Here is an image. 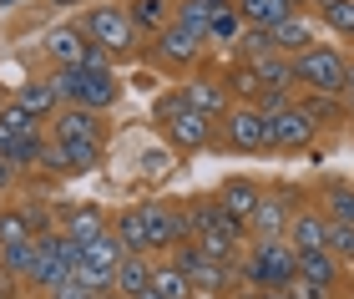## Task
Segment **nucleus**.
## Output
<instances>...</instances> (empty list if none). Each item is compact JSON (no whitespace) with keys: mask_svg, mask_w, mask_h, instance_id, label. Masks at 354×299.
Instances as JSON below:
<instances>
[{"mask_svg":"<svg viewBox=\"0 0 354 299\" xmlns=\"http://www.w3.org/2000/svg\"><path fill=\"white\" fill-rule=\"evenodd\" d=\"M349 132H354V107H349Z\"/></svg>","mask_w":354,"mask_h":299,"instance_id":"nucleus-47","label":"nucleus"},{"mask_svg":"<svg viewBox=\"0 0 354 299\" xmlns=\"http://www.w3.org/2000/svg\"><path fill=\"white\" fill-rule=\"evenodd\" d=\"M142 224H147V254H172L177 244H187V208L183 203H142Z\"/></svg>","mask_w":354,"mask_h":299,"instance_id":"nucleus-11","label":"nucleus"},{"mask_svg":"<svg viewBox=\"0 0 354 299\" xmlns=\"http://www.w3.org/2000/svg\"><path fill=\"white\" fill-rule=\"evenodd\" d=\"M51 6H71V0H51Z\"/></svg>","mask_w":354,"mask_h":299,"instance_id":"nucleus-48","label":"nucleus"},{"mask_svg":"<svg viewBox=\"0 0 354 299\" xmlns=\"http://www.w3.org/2000/svg\"><path fill=\"white\" fill-rule=\"evenodd\" d=\"M56 228L66 233V239L76 244H91V239H102V233L111 228V218L102 203H61L56 208Z\"/></svg>","mask_w":354,"mask_h":299,"instance_id":"nucleus-16","label":"nucleus"},{"mask_svg":"<svg viewBox=\"0 0 354 299\" xmlns=\"http://www.w3.org/2000/svg\"><path fill=\"white\" fill-rule=\"evenodd\" d=\"M111 289L127 294V299H137L142 289H152V254H127L117 264V279H111Z\"/></svg>","mask_w":354,"mask_h":299,"instance_id":"nucleus-25","label":"nucleus"},{"mask_svg":"<svg viewBox=\"0 0 354 299\" xmlns=\"http://www.w3.org/2000/svg\"><path fill=\"white\" fill-rule=\"evenodd\" d=\"M41 299H96V294H86L82 284H76V279H61V284H56L51 294H41Z\"/></svg>","mask_w":354,"mask_h":299,"instance_id":"nucleus-39","label":"nucleus"},{"mask_svg":"<svg viewBox=\"0 0 354 299\" xmlns=\"http://www.w3.org/2000/svg\"><path fill=\"white\" fill-rule=\"evenodd\" d=\"M283 6H288V10H309L314 0H283Z\"/></svg>","mask_w":354,"mask_h":299,"instance_id":"nucleus-44","label":"nucleus"},{"mask_svg":"<svg viewBox=\"0 0 354 299\" xmlns=\"http://www.w3.org/2000/svg\"><path fill=\"white\" fill-rule=\"evenodd\" d=\"M218 76H223V87H228V102H238V107H253L263 97V82H259V66H253V61H228Z\"/></svg>","mask_w":354,"mask_h":299,"instance_id":"nucleus-23","label":"nucleus"},{"mask_svg":"<svg viewBox=\"0 0 354 299\" xmlns=\"http://www.w3.org/2000/svg\"><path fill=\"white\" fill-rule=\"evenodd\" d=\"M233 6H238V15H243L248 30H273L279 21H288V15H294L283 0H233Z\"/></svg>","mask_w":354,"mask_h":299,"instance_id":"nucleus-28","label":"nucleus"},{"mask_svg":"<svg viewBox=\"0 0 354 299\" xmlns=\"http://www.w3.org/2000/svg\"><path fill=\"white\" fill-rule=\"evenodd\" d=\"M0 203H6V198H0Z\"/></svg>","mask_w":354,"mask_h":299,"instance_id":"nucleus-50","label":"nucleus"},{"mask_svg":"<svg viewBox=\"0 0 354 299\" xmlns=\"http://www.w3.org/2000/svg\"><path fill=\"white\" fill-rule=\"evenodd\" d=\"M218 143L238 152V157H259L268 152V117L259 112V107H228V112L218 117Z\"/></svg>","mask_w":354,"mask_h":299,"instance_id":"nucleus-8","label":"nucleus"},{"mask_svg":"<svg viewBox=\"0 0 354 299\" xmlns=\"http://www.w3.org/2000/svg\"><path fill=\"white\" fill-rule=\"evenodd\" d=\"M268 36H273V51H279V56H299V51H309V46L319 41V21L309 10H294L288 21L273 26Z\"/></svg>","mask_w":354,"mask_h":299,"instance_id":"nucleus-20","label":"nucleus"},{"mask_svg":"<svg viewBox=\"0 0 354 299\" xmlns=\"http://www.w3.org/2000/svg\"><path fill=\"white\" fill-rule=\"evenodd\" d=\"M294 279H309V284H324V289H339V279H344V264L324 254V248H314V254H294Z\"/></svg>","mask_w":354,"mask_h":299,"instance_id":"nucleus-24","label":"nucleus"},{"mask_svg":"<svg viewBox=\"0 0 354 299\" xmlns=\"http://www.w3.org/2000/svg\"><path fill=\"white\" fill-rule=\"evenodd\" d=\"M111 233L122 239L127 254H147V224H142V203H132V208H117V213H111Z\"/></svg>","mask_w":354,"mask_h":299,"instance_id":"nucleus-27","label":"nucleus"},{"mask_svg":"<svg viewBox=\"0 0 354 299\" xmlns=\"http://www.w3.org/2000/svg\"><path fill=\"white\" fill-rule=\"evenodd\" d=\"M288 66H294V91H304V97H334V102H339V91H344V66H349L344 46L314 41L309 51L288 56Z\"/></svg>","mask_w":354,"mask_h":299,"instance_id":"nucleus-4","label":"nucleus"},{"mask_svg":"<svg viewBox=\"0 0 354 299\" xmlns=\"http://www.w3.org/2000/svg\"><path fill=\"white\" fill-rule=\"evenodd\" d=\"M288 294H294V299H334V289L309 284V279H294V284H288Z\"/></svg>","mask_w":354,"mask_h":299,"instance_id":"nucleus-38","label":"nucleus"},{"mask_svg":"<svg viewBox=\"0 0 354 299\" xmlns=\"http://www.w3.org/2000/svg\"><path fill=\"white\" fill-rule=\"evenodd\" d=\"M152 289L162 294V299H192V284L172 269L167 259H152Z\"/></svg>","mask_w":354,"mask_h":299,"instance_id":"nucleus-34","label":"nucleus"},{"mask_svg":"<svg viewBox=\"0 0 354 299\" xmlns=\"http://www.w3.org/2000/svg\"><path fill=\"white\" fill-rule=\"evenodd\" d=\"M304 198L299 188H263V203H259V213L248 218V244H273V239H283V228H288V218H294V208H304Z\"/></svg>","mask_w":354,"mask_h":299,"instance_id":"nucleus-9","label":"nucleus"},{"mask_svg":"<svg viewBox=\"0 0 354 299\" xmlns=\"http://www.w3.org/2000/svg\"><path fill=\"white\" fill-rule=\"evenodd\" d=\"M91 56V41L82 36V26L66 21V26H51L46 30V61H51V71H71V66H86Z\"/></svg>","mask_w":354,"mask_h":299,"instance_id":"nucleus-17","label":"nucleus"},{"mask_svg":"<svg viewBox=\"0 0 354 299\" xmlns=\"http://www.w3.org/2000/svg\"><path fill=\"white\" fill-rule=\"evenodd\" d=\"M228 0H172V21L198 30V36L207 41V21H213V10H223Z\"/></svg>","mask_w":354,"mask_h":299,"instance_id":"nucleus-30","label":"nucleus"},{"mask_svg":"<svg viewBox=\"0 0 354 299\" xmlns=\"http://www.w3.org/2000/svg\"><path fill=\"white\" fill-rule=\"evenodd\" d=\"M259 66V82H263V91H294V66H288V56H263V61H253Z\"/></svg>","mask_w":354,"mask_h":299,"instance_id":"nucleus-33","label":"nucleus"},{"mask_svg":"<svg viewBox=\"0 0 354 299\" xmlns=\"http://www.w3.org/2000/svg\"><path fill=\"white\" fill-rule=\"evenodd\" d=\"M259 203H263V183L259 178H243V172H233V178H223L218 183V208L238 218V224L248 228V218L259 213Z\"/></svg>","mask_w":354,"mask_h":299,"instance_id":"nucleus-18","label":"nucleus"},{"mask_svg":"<svg viewBox=\"0 0 354 299\" xmlns=\"http://www.w3.org/2000/svg\"><path fill=\"white\" fill-rule=\"evenodd\" d=\"M0 127H6V132H15V137H26V132H46L41 122L30 117V112H21L15 102H0Z\"/></svg>","mask_w":354,"mask_h":299,"instance_id":"nucleus-36","label":"nucleus"},{"mask_svg":"<svg viewBox=\"0 0 354 299\" xmlns=\"http://www.w3.org/2000/svg\"><path fill=\"white\" fill-rule=\"evenodd\" d=\"M294 248L283 239L273 244H248L243 254H238V279H243V289H288L294 284Z\"/></svg>","mask_w":354,"mask_h":299,"instance_id":"nucleus-5","label":"nucleus"},{"mask_svg":"<svg viewBox=\"0 0 354 299\" xmlns=\"http://www.w3.org/2000/svg\"><path fill=\"white\" fill-rule=\"evenodd\" d=\"M162 259L192 284V294H203V299H223V294H228V284H233V269H228V264L198 254L192 244H177L172 254H162Z\"/></svg>","mask_w":354,"mask_h":299,"instance_id":"nucleus-7","label":"nucleus"},{"mask_svg":"<svg viewBox=\"0 0 354 299\" xmlns=\"http://www.w3.org/2000/svg\"><path fill=\"white\" fill-rule=\"evenodd\" d=\"M152 117H157V127H162V137L172 143V152H203V147L218 143V122L203 117L198 107H187L183 87L162 91L157 107H152Z\"/></svg>","mask_w":354,"mask_h":299,"instance_id":"nucleus-2","label":"nucleus"},{"mask_svg":"<svg viewBox=\"0 0 354 299\" xmlns=\"http://www.w3.org/2000/svg\"><path fill=\"white\" fill-rule=\"evenodd\" d=\"M30 239H36V233L26 224V208L21 203H0V248H21Z\"/></svg>","mask_w":354,"mask_h":299,"instance_id":"nucleus-32","label":"nucleus"},{"mask_svg":"<svg viewBox=\"0 0 354 299\" xmlns=\"http://www.w3.org/2000/svg\"><path fill=\"white\" fill-rule=\"evenodd\" d=\"M243 15H238V6L228 0L223 10H213V21H207V46H238L243 41Z\"/></svg>","mask_w":354,"mask_h":299,"instance_id":"nucleus-31","label":"nucleus"},{"mask_svg":"<svg viewBox=\"0 0 354 299\" xmlns=\"http://www.w3.org/2000/svg\"><path fill=\"white\" fill-rule=\"evenodd\" d=\"M314 21L339 41H354V0H314Z\"/></svg>","mask_w":354,"mask_h":299,"instance_id":"nucleus-29","label":"nucleus"},{"mask_svg":"<svg viewBox=\"0 0 354 299\" xmlns=\"http://www.w3.org/2000/svg\"><path fill=\"white\" fill-rule=\"evenodd\" d=\"M187 244L198 248V254L218 259V264H238V254L248 248V228L238 224V218H228L218 208V198H198L187 208Z\"/></svg>","mask_w":354,"mask_h":299,"instance_id":"nucleus-1","label":"nucleus"},{"mask_svg":"<svg viewBox=\"0 0 354 299\" xmlns=\"http://www.w3.org/2000/svg\"><path fill=\"white\" fill-rule=\"evenodd\" d=\"M339 102L354 107V56H349V66H344V91H339Z\"/></svg>","mask_w":354,"mask_h":299,"instance_id":"nucleus-42","label":"nucleus"},{"mask_svg":"<svg viewBox=\"0 0 354 299\" xmlns=\"http://www.w3.org/2000/svg\"><path fill=\"white\" fill-rule=\"evenodd\" d=\"M203 36L198 30H187V26H177V21H167L162 30L152 36V61L162 71H177V76H187V71H198L203 66Z\"/></svg>","mask_w":354,"mask_h":299,"instance_id":"nucleus-10","label":"nucleus"},{"mask_svg":"<svg viewBox=\"0 0 354 299\" xmlns=\"http://www.w3.org/2000/svg\"><path fill=\"white\" fill-rule=\"evenodd\" d=\"M259 299H294L288 289H259Z\"/></svg>","mask_w":354,"mask_h":299,"instance_id":"nucleus-43","label":"nucleus"},{"mask_svg":"<svg viewBox=\"0 0 354 299\" xmlns=\"http://www.w3.org/2000/svg\"><path fill=\"white\" fill-rule=\"evenodd\" d=\"M102 157H106V143H46L41 167L61 172V178H86L102 167Z\"/></svg>","mask_w":354,"mask_h":299,"instance_id":"nucleus-13","label":"nucleus"},{"mask_svg":"<svg viewBox=\"0 0 354 299\" xmlns=\"http://www.w3.org/2000/svg\"><path fill=\"white\" fill-rule=\"evenodd\" d=\"M10 102L21 107V112H30V117L41 122V127L61 112V97H56V87H51V76H30V82H21Z\"/></svg>","mask_w":354,"mask_h":299,"instance_id":"nucleus-21","label":"nucleus"},{"mask_svg":"<svg viewBox=\"0 0 354 299\" xmlns=\"http://www.w3.org/2000/svg\"><path fill=\"white\" fill-rule=\"evenodd\" d=\"M319 137V122L309 117L304 102H288L283 112L268 117V152H309Z\"/></svg>","mask_w":354,"mask_h":299,"instance_id":"nucleus-12","label":"nucleus"},{"mask_svg":"<svg viewBox=\"0 0 354 299\" xmlns=\"http://www.w3.org/2000/svg\"><path fill=\"white\" fill-rule=\"evenodd\" d=\"M192 299H203V294H192Z\"/></svg>","mask_w":354,"mask_h":299,"instance_id":"nucleus-49","label":"nucleus"},{"mask_svg":"<svg viewBox=\"0 0 354 299\" xmlns=\"http://www.w3.org/2000/svg\"><path fill=\"white\" fill-rule=\"evenodd\" d=\"M137 299H162V294H157V289H142V294H137Z\"/></svg>","mask_w":354,"mask_h":299,"instance_id":"nucleus-46","label":"nucleus"},{"mask_svg":"<svg viewBox=\"0 0 354 299\" xmlns=\"http://www.w3.org/2000/svg\"><path fill=\"white\" fill-rule=\"evenodd\" d=\"M96 299H127V294H117V289H106V294H96Z\"/></svg>","mask_w":354,"mask_h":299,"instance_id":"nucleus-45","label":"nucleus"},{"mask_svg":"<svg viewBox=\"0 0 354 299\" xmlns=\"http://www.w3.org/2000/svg\"><path fill=\"white\" fill-rule=\"evenodd\" d=\"M46 137H51V143H106V117L86 112V107H61V112L46 122Z\"/></svg>","mask_w":354,"mask_h":299,"instance_id":"nucleus-14","label":"nucleus"},{"mask_svg":"<svg viewBox=\"0 0 354 299\" xmlns=\"http://www.w3.org/2000/svg\"><path fill=\"white\" fill-rule=\"evenodd\" d=\"M51 87H56L61 107H86V112H102V117L127 97V82L117 76V66H102V71H91V66L51 71Z\"/></svg>","mask_w":354,"mask_h":299,"instance_id":"nucleus-3","label":"nucleus"},{"mask_svg":"<svg viewBox=\"0 0 354 299\" xmlns=\"http://www.w3.org/2000/svg\"><path fill=\"white\" fill-rule=\"evenodd\" d=\"M76 26H82V36L96 46V51H106L111 61H117V56H132V51H137V41H142L137 30H132V21H127V6H122V0L86 6Z\"/></svg>","mask_w":354,"mask_h":299,"instance_id":"nucleus-6","label":"nucleus"},{"mask_svg":"<svg viewBox=\"0 0 354 299\" xmlns=\"http://www.w3.org/2000/svg\"><path fill=\"white\" fill-rule=\"evenodd\" d=\"M142 167L147 172H167V152H142Z\"/></svg>","mask_w":354,"mask_h":299,"instance_id":"nucleus-41","label":"nucleus"},{"mask_svg":"<svg viewBox=\"0 0 354 299\" xmlns=\"http://www.w3.org/2000/svg\"><path fill=\"white\" fill-rule=\"evenodd\" d=\"M183 97H187V107H198V112L213 117V122L233 107V102H228V87H223V76L207 71V66H198V71L183 76Z\"/></svg>","mask_w":354,"mask_h":299,"instance_id":"nucleus-15","label":"nucleus"},{"mask_svg":"<svg viewBox=\"0 0 354 299\" xmlns=\"http://www.w3.org/2000/svg\"><path fill=\"white\" fill-rule=\"evenodd\" d=\"M324 254H334V259L344 264V269H354V228H349V224H329Z\"/></svg>","mask_w":354,"mask_h":299,"instance_id":"nucleus-35","label":"nucleus"},{"mask_svg":"<svg viewBox=\"0 0 354 299\" xmlns=\"http://www.w3.org/2000/svg\"><path fill=\"white\" fill-rule=\"evenodd\" d=\"M263 56H273V36H268V30H243L233 61H263Z\"/></svg>","mask_w":354,"mask_h":299,"instance_id":"nucleus-37","label":"nucleus"},{"mask_svg":"<svg viewBox=\"0 0 354 299\" xmlns=\"http://www.w3.org/2000/svg\"><path fill=\"white\" fill-rule=\"evenodd\" d=\"M122 6H127V21H132L137 36H142V30L157 36V30L172 21V0H122Z\"/></svg>","mask_w":354,"mask_h":299,"instance_id":"nucleus-26","label":"nucleus"},{"mask_svg":"<svg viewBox=\"0 0 354 299\" xmlns=\"http://www.w3.org/2000/svg\"><path fill=\"white\" fill-rule=\"evenodd\" d=\"M329 239V218L314 208V203H304V208H294V218H288L283 228V244L294 248V254H314V248H324Z\"/></svg>","mask_w":354,"mask_h":299,"instance_id":"nucleus-19","label":"nucleus"},{"mask_svg":"<svg viewBox=\"0 0 354 299\" xmlns=\"http://www.w3.org/2000/svg\"><path fill=\"white\" fill-rule=\"evenodd\" d=\"M15 178H21V172H15V167L6 163V157H0V198H6L10 188H15Z\"/></svg>","mask_w":354,"mask_h":299,"instance_id":"nucleus-40","label":"nucleus"},{"mask_svg":"<svg viewBox=\"0 0 354 299\" xmlns=\"http://www.w3.org/2000/svg\"><path fill=\"white\" fill-rule=\"evenodd\" d=\"M314 208L324 213L329 224H349V228H354V183H349V178H329V183H319Z\"/></svg>","mask_w":354,"mask_h":299,"instance_id":"nucleus-22","label":"nucleus"}]
</instances>
